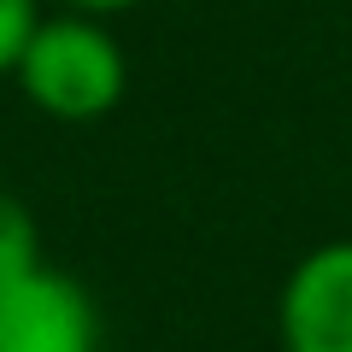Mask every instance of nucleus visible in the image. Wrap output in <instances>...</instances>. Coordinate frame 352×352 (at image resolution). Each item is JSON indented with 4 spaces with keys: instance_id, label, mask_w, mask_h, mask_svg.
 <instances>
[{
    "instance_id": "1",
    "label": "nucleus",
    "mask_w": 352,
    "mask_h": 352,
    "mask_svg": "<svg viewBox=\"0 0 352 352\" xmlns=\"http://www.w3.org/2000/svg\"><path fill=\"white\" fill-rule=\"evenodd\" d=\"M12 76L36 112L59 118V124H94L124 100L129 59L100 18L65 12V18H41L30 30Z\"/></svg>"
},
{
    "instance_id": "2",
    "label": "nucleus",
    "mask_w": 352,
    "mask_h": 352,
    "mask_svg": "<svg viewBox=\"0 0 352 352\" xmlns=\"http://www.w3.org/2000/svg\"><path fill=\"white\" fill-rule=\"evenodd\" d=\"M0 352H100V311L82 282L36 264L0 288Z\"/></svg>"
},
{
    "instance_id": "3",
    "label": "nucleus",
    "mask_w": 352,
    "mask_h": 352,
    "mask_svg": "<svg viewBox=\"0 0 352 352\" xmlns=\"http://www.w3.org/2000/svg\"><path fill=\"white\" fill-rule=\"evenodd\" d=\"M282 346L288 352H352V241H323L288 270Z\"/></svg>"
},
{
    "instance_id": "4",
    "label": "nucleus",
    "mask_w": 352,
    "mask_h": 352,
    "mask_svg": "<svg viewBox=\"0 0 352 352\" xmlns=\"http://www.w3.org/2000/svg\"><path fill=\"white\" fill-rule=\"evenodd\" d=\"M41 264V229H36V212H30L18 194L0 188V288L18 282L24 270Z\"/></svg>"
},
{
    "instance_id": "5",
    "label": "nucleus",
    "mask_w": 352,
    "mask_h": 352,
    "mask_svg": "<svg viewBox=\"0 0 352 352\" xmlns=\"http://www.w3.org/2000/svg\"><path fill=\"white\" fill-rule=\"evenodd\" d=\"M36 24H41L36 0H0V76H12V65H18Z\"/></svg>"
},
{
    "instance_id": "6",
    "label": "nucleus",
    "mask_w": 352,
    "mask_h": 352,
    "mask_svg": "<svg viewBox=\"0 0 352 352\" xmlns=\"http://www.w3.org/2000/svg\"><path fill=\"white\" fill-rule=\"evenodd\" d=\"M141 0H65V12H88V18H112V12H129Z\"/></svg>"
}]
</instances>
